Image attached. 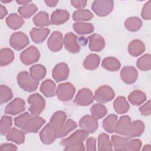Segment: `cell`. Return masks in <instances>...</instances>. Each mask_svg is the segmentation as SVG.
<instances>
[{"label": "cell", "mask_w": 151, "mask_h": 151, "mask_svg": "<svg viewBox=\"0 0 151 151\" xmlns=\"http://www.w3.org/2000/svg\"><path fill=\"white\" fill-rule=\"evenodd\" d=\"M17 82L19 86L24 91L32 92L35 91L39 85V81H35L31 78L27 71L19 73L17 75Z\"/></svg>", "instance_id": "obj_1"}, {"label": "cell", "mask_w": 151, "mask_h": 151, "mask_svg": "<svg viewBox=\"0 0 151 151\" xmlns=\"http://www.w3.org/2000/svg\"><path fill=\"white\" fill-rule=\"evenodd\" d=\"M27 101L30 105L28 110L33 116H38L45 106V99L38 93L31 94L28 97Z\"/></svg>", "instance_id": "obj_2"}, {"label": "cell", "mask_w": 151, "mask_h": 151, "mask_svg": "<svg viewBox=\"0 0 151 151\" xmlns=\"http://www.w3.org/2000/svg\"><path fill=\"white\" fill-rule=\"evenodd\" d=\"M114 8V2L111 0H97L93 2L91 9L99 17H105L110 14Z\"/></svg>", "instance_id": "obj_3"}, {"label": "cell", "mask_w": 151, "mask_h": 151, "mask_svg": "<svg viewBox=\"0 0 151 151\" xmlns=\"http://www.w3.org/2000/svg\"><path fill=\"white\" fill-rule=\"evenodd\" d=\"M76 92L74 86L69 82L60 84L56 89L58 99L63 101H67L73 99Z\"/></svg>", "instance_id": "obj_4"}, {"label": "cell", "mask_w": 151, "mask_h": 151, "mask_svg": "<svg viewBox=\"0 0 151 151\" xmlns=\"http://www.w3.org/2000/svg\"><path fill=\"white\" fill-rule=\"evenodd\" d=\"M115 97V93L111 87L104 85L99 87L95 91L94 99L100 103L111 101Z\"/></svg>", "instance_id": "obj_5"}, {"label": "cell", "mask_w": 151, "mask_h": 151, "mask_svg": "<svg viewBox=\"0 0 151 151\" xmlns=\"http://www.w3.org/2000/svg\"><path fill=\"white\" fill-rule=\"evenodd\" d=\"M40 58L39 50L33 45H31L24 50L20 54L22 63L25 65H30L37 62Z\"/></svg>", "instance_id": "obj_6"}, {"label": "cell", "mask_w": 151, "mask_h": 151, "mask_svg": "<svg viewBox=\"0 0 151 151\" xmlns=\"http://www.w3.org/2000/svg\"><path fill=\"white\" fill-rule=\"evenodd\" d=\"M29 43L28 36L22 32H16L12 34L9 39V45L16 50H21Z\"/></svg>", "instance_id": "obj_7"}, {"label": "cell", "mask_w": 151, "mask_h": 151, "mask_svg": "<svg viewBox=\"0 0 151 151\" xmlns=\"http://www.w3.org/2000/svg\"><path fill=\"white\" fill-rule=\"evenodd\" d=\"M45 120L39 116L30 117L22 127L21 130L25 133H37L41 127L45 124Z\"/></svg>", "instance_id": "obj_8"}, {"label": "cell", "mask_w": 151, "mask_h": 151, "mask_svg": "<svg viewBox=\"0 0 151 151\" xmlns=\"http://www.w3.org/2000/svg\"><path fill=\"white\" fill-rule=\"evenodd\" d=\"M65 48L71 53H78L81 50L78 38L73 32L67 33L63 38Z\"/></svg>", "instance_id": "obj_9"}, {"label": "cell", "mask_w": 151, "mask_h": 151, "mask_svg": "<svg viewBox=\"0 0 151 151\" xmlns=\"http://www.w3.org/2000/svg\"><path fill=\"white\" fill-rule=\"evenodd\" d=\"M94 100V96L92 91L87 88H83L78 91L74 101L79 106H87L91 104Z\"/></svg>", "instance_id": "obj_10"}, {"label": "cell", "mask_w": 151, "mask_h": 151, "mask_svg": "<svg viewBox=\"0 0 151 151\" xmlns=\"http://www.w3.org/2000/svg\"><path fill=\"white\" fill-rule=\"evenodd\" d=\"M57 130L50 123H47L40 131V137L41 142L45 145L52 143L57 139Z\"/></svg>", "instance_id": "obj_11"}, {"label": "cell", "mask_w": 151, "mask_h": 151, "mask_svg": "<svg viewBox=\"0 0 151 151\" xmlns=\"http://www.w3.org/2000/svg\"><path fill=\"white\" fill-rule=\"evenodd\" d=\"M70 70L67 64L65 63L57 64L53 68L52 76L54 80L57 82H60L67 80L68 77Z\"/></svg>", "instance_id": "obj_12"}, {"label": "cell", "mask_w": 151, "mask_h": 151, "mask_svg": "<svg viewBox=\"0 0 151 151\" xmlns=\"http://www.w3.org/2000/svg\"><path fill=\"white\" fill-rule=\"evenodd\" d=\"M25 109V101L20 98H15L6 105L5 109V113L14 116L22 113Z\"/></svg>", "instance_id": "obj_13"}, {"label": "cell", "mask_w": 151, "mask_h": 151, "mask_svg": "<svg viewBox=\"0 0 151 151\" xmlns=\"http://www.w3.org/2000/svg\"><path fill=\"white\" fill-rule=\"evenodd\" d=\"M89 133L83 129H78L72 133L69 137L62 139L60 142V145L65 147L67 145L73 143L83 142L88 136Z\"/></svg>", "instance_id": "obj_14"}, {"label": "cell", "mask_w": 151, "mask_h": 151, "mask_svg": "<svg viewBox=\"0 0 151 151\" xmlns=\"http://www.w3.org/2000/svg\"><path fill=\"white\" fill-rule=\"evenodd\" d=\"M63 34L59 31H54L47 41L48 48L52 52H58L63 48Z\"/></svg>", "instance_id": "obj_15"}, {"label": "cell", "mask_w": 151, "mask_h": 151, "mask_svg": "<svg viewBox=\"0 0 151 151\" xmlns=\"http://www.w3.org/2000/svg\"><path fill=\"white\" fill-rule=\"evenodd\" d=\"M78 125L81 129L86 130L88 133H94L98 128L97 120L90 115H85L81 118Z\"/></svg>", "instance_id": "obj_16"}, {"label": "cell", "mask_w": 151, "mask_h": 151, "mask_svg": "<svg viewBox=\"0 0 151 151\" xmlns=\"http://www.w3.org/2000/svg\"><path fill=\"white\" fill-rule=\"evenodd\" d=\"M120 77L123 82L131 84L137 79L138 72L136 68L132 66H125L120 71Z\"/></svg>", "instance_id": "obj_17"}, {"label": "cell", "mask_w": 151, "mask_h": 151, "mask_svg": "<svg viewBox=\"0 0 151 151\" xmlns=\"http://www.w3.org/2000/svg\"><path fill=\"white\" fill-rule=\"evenodd\" d=\"M88 47L91 51L99 52L105 47V40L103 37L97 34H93L88 37Z\"/></svg>", "instance_id": "obj_18"}, {"label": "cell", "mask_w": 151, "mask_h": 151, "mask_svg": "<svg viewBox=\"0 0 151 151\" xmlns=\"http://www.w3.org/2000/svg\"><path fill=\"white\" fill-rule=\"evenodd\" d=\"M70 18L69 12L65 9H58L54 11L51 15L50 24L51 25H61L67 22Z\"/></svg>", "instance_id": "obj_19"}, {"label": "cell", "mask_w": 151, "mask_h": 151, "mask_svg": "<svg viewBox=\"0 0 151 151\" xmlns=\"http://www.w3.org/2000/svg\"><path fill=\"white\" fill-rule=\"evenodd\" d=\"M130 123L131 119L128 115L121 116L116 124L115 132L119 134L126 136L129 130Z\"/></svg>", "instance_id": "obj_20"}, {"label": "cell", "mask_w": 151, "mask_h": 151, "mask_svg": "<svg viewBox=\"0 0 151 151\" xmlns=\"http://www.w3.org/2000/svg\"><path fill=\"white\" fill-rule=\"evenodd\" d=\"M50 33V30L47 28H33L29 35L32 41L38 44L44 41Z\"/></svg>", "instance_id": "obj_21"}, {"label": "cell", "mask_w": 151, "mask_h": 151, "mask_svg": "<svg viewBox=\"0 0 151 151\" xmlns=\"http://www.w3.org/2000/svg\"><path fill=\"white\" fill-rule=\"evenodd\" d=\"M145 130V124L141 120H137L131 122L129 130L127 134L129 138H133L141 136Z\"/></svg>", "instance_id": "obj_22"}, {"label": "cell", "mask_w": 151, "mask_h": 151, "mask_svg": "<svg viewBox=\"0 0 151 151\" xmlns=\"http://www.w3.org/2000/svg\"><path fill=\"white\" fill-rule=\"evenodd\" d=\"M40 91L46 97H54L56 94L55 83L50 79L43 81L40 86Z\"/></svg>", "instance_id": "obj_23"}, {"label": "cell", "mask_w": 151, "mask_h": 151, "mask_svg": "<svg viewBox=\"0 0 151 151\" xmlns=\"http://www.w3.org/2000/svg\"><path fill=\"white\" fill-rule=\"evenodd\" d=\"M6 138L8 141L21 145L25 141V133L22 130H18L15 127H13L7 133Z\"/></svg>", "instance_id": "obj_24"}, {"label": "cell", "mask_w": 151, "mask_h": 151, "mask_svg": "<svg viewBox=\"0 0 151 151\" xmlns=\"http://www.w3.org/2000/svg\"><path fill=\"white\" fill-rule=\"evenodd\" d=\"M66 118H67L66 113L63 111L58 110L55 111L52 114L49 123L57 131L64 124V123L65 122Z\"/></svg>", "instance_id": "obj_25"}, {"label": "cell", "mask_w": 151, "mask_h": 151, "mask_svg": "<svg viewBox=\"0 0 151 151\" xmlns=\"http://www.w3.org/2000/svg\"><path fill=\"white\" fill-rule=\"evenodd\" d=\"M145 46L140 40H134L128 45V52L133 57H138L144 52Z\"/></svg>", "instance_id": "obj_26"}, {"label": "cell", "mask_w": 151, "mask_h": 151, "mask_svg": "<svg viewBox=\"0 0 151 151\" xmlns=\"http://www.w3.org/2000/svg\"><path fill=\"white\" fill-rule=\"evenodd\" d=\"M100 63V57L96 54H90L84 59L83 65V67L88 70H94L98 68Z\"/></svg>", "instance_id": "obj_27"}, {"label": "cell", "mask_w": 151, "mask_h": 151, "mask_svg": "<svg viewBox=\"0 0 151 151\" xmlns=\"http://www.w3.org/2000/svg\"><path fill=\"white\" fill-rule=\"evenodd\" d=\"M130 138L128 137H121L117 135H113L111 137L112 146L114 150L126 151V147Z\"/></svg>", "instance_id": "obj_28"}, {"label": "cell", "mask_w": 151, "mask_h": 151, "mask_svg": "<svg viewBox=\"0 0 151 151\" xmlns=\"http://www.w3.org/2000/svg\"><path fill=\"white\" fill-rule=\"evenodd\" d=\"M77 127V124L75 121L72 119H68L62 127L57 131V138H61L66 136L70 132L76 129Z\"/></svg>", "instance_id": "obj_29"}, {"label": "cell", "mask_w": 151, "mask_h": 151, "mask_svg": "<svg viewBox=\"0 0 151 151\" xmlns=\"http://www.w3.org/2000/svg\"><path fill=\"white\" fill-rule=\"evenodd\" d=\"M46 73V68L41 64L34 65L29 68V75L35 81L42 80L45 77Z\"/></svg>", "instance_id": "obj_30"}, {"label": "cell", "mask_w": 151, "mask_h": 151, "mask_svg": "<svg viewBox=\"0 0 151 151\" xmlns=\"http://www.w3.org/2000/svg\"><path fill=\"white\" fill-rule=\"evenodd\" d=\"M113 107L118 114H124L129 111L130 106L124 97L119 96L114 101Z\"/></svg>", "instance_id": "obj_31"}, {"label": "cell", "mask_w": 151, "mask_h": 151, "mask_svg": "<svg viewBox=\"0 0 151 151\" xmlns=\"http://www.w3.org/2000/svg\"><path fill=\"white\" fill-rule=\"evenodd\" d=\"M74 31L79 35H85L92 33L94 28L92 24L82 22H75L73 25Z\"/></svg>", "instance_id": "obj_32"}, {"label": "cell", "mask_w": 151, "mask_h": 151, "mask_svg": "<svg viewBox=\"0 0 151 151\" xmlns=\"http://www.w3.org/2000/svg\"><path fill=\"white\" fill-rule=\"evenodd\" d=\"M101 66L110 71H116L121 67L120 61L115 57H108L104 58L101 62Z\"/></svg>", "instance_id": "obj_33"}, {"label": "cell", "mask_w": 151, "mask_h": 151, "mask_svg": "<svg viewBox=\"0 0 151 151\" xmlns=\"http://www.w3.org/2000/svg\"><path fill=\"white\" fill-rule=\"evenodd\" d=\"M6 23L12 29H17L23 25L24 21L22 17L17 14H11L6 18Z\"/></svg>", "instance_id": "obj_34"}, {"label": "cell", "mask_w": 151, "mask_h": 151, "mask_svg": "<svg viewBox=\"0 0 151 151\" xmlns=\"http://www.w3.org/2000/svg\"><path fill=\"white\" fill-rule=\"evenodd\" d=\"M15 58L14 51L9 48H4L0 51V64L1 67L6 66L10 63Z\"/></svg>", "instance_id": "obj_35"}, {"label": "cell", "mask_w": 151, "mask_h": 151, "mask_svg": "<svg viewBox=\"0 0 151 151\" xmlns=\"http://www.w3.org/2000/svg\"><path fill=\"white\" fill-rule=\"evenodd\" d=\"M130 103L134 106H139L143 103L146 100V96L143 91L136 90L132 91L128 96Z\"/></svg>", "instance_id": "obj_36"}, {"label": "cell", "mask_w": 151, "mask_h": 151, "mask_svg": "<svg viewBox=\"0 0 151 151\" xmlns=\"http://www.w3.org/2000/svg\"><path fill=\"white\" fill-rule=\"evenodd\" d=\"M118 117L116 114H111L107 116L103 120L102 126L104 130L109 133L115 132V126Z\"/></svg>", "instance_id": "obj_37"}, {"label": "cell", "mask_w": 151, "mask_h": 151, "mask_svg": "<svg viewBox=\"0 0 151 151\" xmlns=\"http://www.w3.org/2000/svg\"><path fill=\"white\" fill-rule=\"evenodd\" d=\"M74 21L77 22L87 21L93 18V14L88 9H77L75 11L72 15Z\"/></svg>", "instance_id": "obj_38"}, {"label": "cell", "mask_w": 151, "mask_h": 151, "mask_svg": "<svg viewBox=\"0 0 151 151\" xmlns=\"http://www.w3.org/2000/svg\"><path fill=\"white\" fill-rule=\"evenodd\" d=\"M98 150H112L113 146L110 140L109 136L104 133H100L98 136Z\"/></svg>", "instance_id": "obj_39"}, {"label": "cell", "mask_w": 151, "mask_h": 151, "mask_svg": "<svg viewBox=\"0 0 151 151\" xmlns=\"http://www.w3.org/2000/svg\"><path fill=\"white\" fill-rule=\"evenodd\" d=\"M38 11V7L34 4H28L21 6L18 11L21 17L24 18H29Z\"/></svg>", "instance_id": "obj_40"}, {"label": "cell", "mask_w": 151, "mask_h": 151, "mask_svg": "<svg viewBox=\"0 0 151 151\" xmlns=\"http://www.w3.org/2000/svg\"><path fill=\"white\" fill-rule=\"evenodd\" d=\"M34 24L38 27H44L50 24L49 16L45 11H40L32 18Z\"/></svg>", "instance_id": "obj_41"}, {"label": "cell", "mask_w": 151, "mask_h": 151, "mask_svg": "<svg viewBox=\"0 0 151 151\" xmlns=\"http://www.w3.org/2000/svg\"><path fill=\"white\" fill-rule=\"evenodd\" d=\"M142 21L138 17H132L127 18L124 22L126 28L132 32L139 30L142 26Z\"/></svg>", "instance_id": "obj_42"}, {"label": "cell", "mask_w": 151, "mask_h": 151, "mask_svg": "<svg viewBox=\"0 0 151 151\" xmlns=\"http://www.w3.org/2000/svg\"><path fill=\"white\" fill-rule=\"evenodd\" d=\"M92 116L96 120L101 119L107 113V110L105 106L101 103H95L91 107Z\"/></svg>", "instance_id": "obj_43"}, {"label": "cell", "mask_w": 151, "mask_h": 151, "mask_svg": "<svg viewBox=\"0 0 151 151\" xmlns=\"http://www.w3.org/2000/svg\"><path fill=\"white\" fill-rule=\"evenodd\" d=\"M137 67L142 71H149L151 68V56L146 54L140 57L136 62Z\"/></svg>", "instance_id": "obj_44"}, {"label": "cell", "mask_w": 151, "mask_h": 151, "mask_svg": "<svg viewBox=\"0 0 151 151\" xmlns=\"http://www.w3.org/2000/svg\"><path fill=\"white\" fill-rule=\"evenodd\" d=\"M12 117L8 116L2 117L0 122V133L1 135H5L11 129L12 122Z\"/></svg>", "instance_id": "obj_45"}, {"label": "cell", "mask_w": 151, "mask_h": 151, "mask_svg": "<svg viewBox=\"0 0 151 151\" xmlns=\"http://www.w3.org/2000/svg\"><path fill=\"white\" fill-rule=\"evenodd\" d=\"M13 97L12 92L9 87L5 85L0 86V103L2 104L9 101Z\"/></svg>", "instance_id": "obj_46"}, {"label": "cell", "mask_w": 151, "mask_h": 151, "mask_svg": "<svg viewBox=\"0 0 151 151\" xmlns=\"http://www.w3.org/2000/svg\"><path fill=\"white\" fill-rule=\"evenodd\" d=\"M31 117V115L28 112H25L16 117L14 120V124L15 126L19 128H22V127L24 125V124L27 122V120Z\"/></svg>", "instance_id": "obj_47"}, {"label": "cell", "mask_w": 151, "mask_h": 151, "mask_svg": "<svg viewBox=\"0 0 151 151\" xmlns=\"http://www.w3.org/2000/svg\"><path fill=\"white\" fill-rule=\"evenodd\" d=\"M142 142L140 139H129L126 147V151H137L141 149Z\"/></svg>", "instance_id": "obj_48"}, {"label": "cell", "mask_w": 151, "mask_h": 151, "mask_svg": "<svg viewBox=\"0 0 151 151\" xmlns=\"http://www.w3.org/2000/svg\"><path fill=\"white\" fill-rule=\"evenodd\" d=\"M141 17L143 19L150 20L151 18V1L149 0L144 4L142 9Z\"/></svg>", "instance_id": "obj_49"}, {"label": "cell", "mask_w": 151, "mask_h": 151, "mask_svg": "<svg viewBox=\"0 0 151 151\" xmlns=\"http://www.w3.org/2000/svg\"><path fill=\"white\" fill-rule=\"evenodd\" d=\"M85 147L83 142L71 143L65 147L64 150H84Z\"/></svg>", "instance_id": "obj_50"}, {"label": "cell", "mask_w": 151, "mask_h": 151, "mask_svg": "<svg viewBox=\"0 0 151 151\" xmlns=\"http://www.w3.org/2000/svg\"><path fill=\"white\" fill-rule=\"evenodd\" d=\"M139 111L141 114L143 116H149L151 113V106H150V101L148 100L145 104L139 108Z\"/></svg>", "instance_id": "obj_51"}, {"label": "cell", "mask_w": 151, "mask_h": 151, "mask_svg": "<svg viewBox=\"0 0 151 151\" xmlns=\"http://www.w3.org/2000/svg\"><path fill=\"white\" fill-rule=\"evenodd\" d=\"M86 149L87 151H94L96 150V140L94 137H89L86 140Z\"/></svg>", "instance_id": "obj_52"}, {"label": "cell", "mask_w": 151, "mask_h": 151, "mask_svg": "<svg viewBox=\"0 0 151 151\" xmlns=\"http://www.w3.org/2000/svg\"><path fill=\"white\" fill-rule=\"evenodd\" d=\"M71 4L76 8L81 9L87 5V1L84 0H72L70 1Z\"/></svg>", "instance_id": "obj_53"}, {"label": "cell", "mask_w": 151, "mask_h": 151, "mask_svg": "<svg viewBox=\"0 0 151 151\" xmlns=\"http://www.w3.org/2000/svg\"><path fill=\"white\" fill-rule=\"evenodd\" d=\"M17 150V147L12 143H4L0 146V150H12L15 151Z\"/></svg>", "instance_id": "obj_54"}, {"label": "cell", "mask_w": 151, "mask_h": 151, "mask_svg": "<svg viewBox=\"0 0 151 151\" xmlns=\"http://www.w3.org/2000/svg\"><path fill=\"white\" fill-rule=\"evenodd\" d=\"M7 10L6 8L3 6L2 5H1V8H0V19H2L6 15H7Z\"/></svg>", "instance_id": "obj_55"}, {"label": "cell", "mask_w": 151, "mask_h": 151, "mask_svg": "<svg viewBox=\"0 0 151 151\" xmlns=\"http://www.w3.org/2000/svg\"><path fill=\"white\" fill-rule=\"evenodd\" d=\"M44 2L46 4V5L50 7H54L57 3L58 2V1L56 0H45L44 1Z\"/></svg>", "instance_id": "obj_56"}, {"label": "cell", "mask_w": 151, "mask_h": 151, "mask_svg": "<svg viewBox=\"0 0 151 151\" xmlns=\"http://www.w3.org/2000/svg\"><path fill=\"white\" fill-rule=\"evenodd\" d=\"M16 2L18 3V4H21V5H27V4H29L30 2H31V1H27V0H26V1H23V0H19V1H16Z\"/></svg>", "instance_id": "obj_57"}, {"label": "cell", "mask_w": 151, "mask_h": 151, "mask_svg": "<svg viewBox=\"0 0 151 151\" xmlns=\"http://www.w3.org/2000/svg\"><path fill=\"white\" fill-rule=\"evenodd\" d=\"M143 150H148V151H150L151 150V148H150V145H145L143 149H142Z\"/></svg>", "instance_id": "obj_58"}, {"label": "cell", "mask_w": 151, "mask_h": 151, "mask_svg": "<svg viewBox=\"0 0 151 151\" xmlns=\"http://www.w3.org/2000/svg\"><path fill=\"white\" fill-rule=\"evenodd\" d=\"M1 1L3 3H8V2H10L12 1L11 0H6V1H4V0H1Z\"/></svg>", "instance_id": "obj_59"}]
</instances>
